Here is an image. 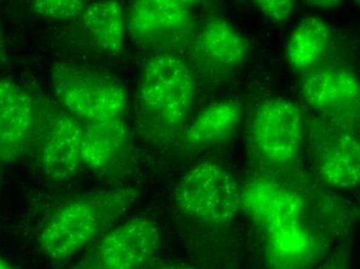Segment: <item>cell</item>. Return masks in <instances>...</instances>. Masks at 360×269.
Returning a JSON list of instances; mask_svg holds the SVG:
<instances>
[{
	"mask_svg": "<svg viewBox=\"0 0 360 269\" xmlns=\"http://www.w3.org/2000/svg\"><path fill=\"white\" fill-rule=\"evenodd\" d=\"M134 201L129 189L96 190L61 204L39 234V250L53 262H65L113 228Z\"/></svg>",
	"mask_w": 360,
	"mask_h": 269,
	"instance_id": "cell-1",
	"label": "cell"
},
{
	"mask_svg": "<svg viewBox=\"0 0 360 269\" xmlns=\"http://www.w3.org/2000/svg\"><path fill=\"white\" fill-rule=\"evenodd\" d=\"M196 98L188 65L173 54L153 56L145 63L139 88L140 109L157 130L172 135L186 126Z\"/></svg>",
	"mask_w": 360,
	"mask_h": 269,
	"instance_id": "cell-2",
	"label": "cell"
},
{
	"mask_svg": "<svg viewBox=\"0 0 360 269\" xmlns=\"http://www.w3.org/2000/svg\"><path fill=\"white\" fill-rule=\"evenodd\" d=\"M51 82L57 103L81 124L124 119L126 89L108 72L75 63H54Z\"/></svg>",
	"mask_w": 360,
	"mask_h": 269,
	"instance_id": "cell-3",
	"label": "cell"
},
{
	"mask_svg": "<svg viewBox=\"0 0 360 269\" xmlns=\"http://www.w3.org/2000/svg\"><path fill=\"white\" fill-rule=\"evenodd\" d=\"M177 209L206 226H228L241 209V191L233 176L219 164L193 167L177 183Z\"/></svg>",
	"mask_w": 360,
	"mask_h": 269,
	"instance_id": "cell-4",
	"label": "cell"
},
{
	"mask_svg": "<svg viewBox=\"0 0 360 269\" xmlns=\"http://www.w3.org/2000/svg\"><path fill=\"white\" fill-rule=\"evenodd\" d=\"M250 138L252 152L261 163L271 168L289 167L304 147L302 111L291 100H264L252 115Z\"/></svg>",
	"mask_w": 360,
	"mask_h": 269,
	"instance_id": "cell-5",
	"label": "cell"
},
{
	"mask_svg": "<svg viewBox=\"0 0 360 269\" xmlns=\"http://www.w3.org/2000/svg\"><path fill=\"white\" fill-rule=\"evenodd\" d=\"M82 124L60 106L41 107L34 152L39 168L54 183L71 181L83 167Z\"/></svg>",
	"mask_w": 360,
	"mask_h": 269,
	"instance_id": "cell-6",
	"label": "cell"
},
{
	"mask_svg": "<svg viewBox=\"0 0 360 269\" xmlns=\"http://www.w3.org/2000/svg\"><path fill=\"white\" fill-rule=\"evenodd\" d=\"M41 114V105L27 89L0 79V164L12 165L34 150Z\"/></svg>",
	"mask_w": 360,
	"mask_h": 269,
	"instance_id": "cell-7",
	"label": "cell"
},
{
	"mask_svg": "<svg viewBox=\"0 0 360 269\" xmlns=\"http://www.w3.org/2000/svg\"><path fill=\"white\" fill-rule=\"evenodd\" d=\"M127 26L138 46L164 49L190 36L192 12L186 2L179 0H139L129 8Z\"/></svg>",
	"mask_w": 360,
	"mask_h": 269,
	"instance_id": "cell-8",
	"label": "cell"
},
{
	"mask_svg": "<svg viewBox=\"0 0 360 269\" xmlns=\"http://www.w3.org/2000/svg\"><path fill=\"white\" fill-rule=\"evenodd\" d=\"M161 244L159 225L137 216L114 226L100 238L96 261L101 269H141L153 261Z\"/></svg>",
	"mask_w": 360,
	"mask_h": 269,
	"instance_id": "cell-9",
	"label": "cell"
},
{
	"mask_svg": "<svg viewBox=\"0 0 360 269\" xmlns=\"http://www.w3.org/2000/svg\"><path fill=\"white\" fill-rule=\"evenodd\" d=\"M269 269H309L320 255V244L304 218L286 221L262 230Z\"/></svg>",
	"mask_w": 360,
	"mask_h": 269,
	"instance_id": "cell-10",
	"label": "cell"
},
{
	"mask_svg": "<svg viewBox=\"0 0 360 269\" xmlns=\"http://www.w3.org/2000/svg\"><path fill=\"white\" fill-rule=\"evenodd\" d=\"M241 209L261 230L290 218L304 216L297 192L269 181H254L241 191Z\"/></svg>",
	"mask_w": 360,
	"mask_h": 269,
	"instance_id": "cell-11",
	"label": "cell"
},
{
	"mask_svg": "<svg viewBox=\"0 0 360 269\" xmlns=\"http://www.w3.org/2000/svg\"><path fill=\"white\" fill-rule=\"evenodd\" d=\"M83 167L98 175L112 173L124 161L129 144L124 119L82 124Z\"/></svg>",
	"mask_w": 360,
	"mask_h": 269,
	"instance_id": "cell-12",
	"label": "cell"
},
{
	"mask_svg": "<svg viewBox=\"0 0 360 269\" xmlns=\"http://www.w3.org/2000/svg\"><path fill=\"white\" fill-rule=\"evenodd\" d=\"M318 174L328 185L348 190L359 185L360 150L356 138L347 133H331L314 146Z\"/></svg>",
	"mask_w": 360,
	"mask_h": 269,
	"instance_id": "cell-13",
	"label": "cell"
},
{
	"mask_svg": "<svg viewBox=\"0 0 360 269\" xmlns=\"http://www.w3.org/2000/svg\"><path fill=\"white\" fill-rule=\"evenodd\" d=\"M302 95L304 102L317 110L344 112L359 105V81L345 70H322L304 79Z\"/></svg>",
	"mask_w": 360,
	"mask_h": 269,
	"instance_id": "cell-14",
	"label": "cell"
},
{
	"mask_svg": "<svg viewBox=\"0 0 360 269\" xmlns=\"http://www.w3.org/2000/svg\"><path fill=\"white\" fill-rule=\"evenodd\" d=\"M240 117V106L233 100L206 107L186 129L184 146L188 150H200L229 141L238 128Z\"/></svg>",
	"mask_w": 360,
	"mask_h": 269,
	"instance_id": "cell-15",
	"label": "cell"
},
{
	"mask_svg": "<svg viewBox=\"0 0 360 269\" xmlns=\"http://www.w3.org/2000/svg\"><path fill=\"white\" fill-rule=\"evenodd\" d=\"M200 52L216 67L234 69L245 61L248 43L245 37L227 20H210L198 38Z\"/></svg>",
	"mask_w": 360,
	"mask_h": 269,
	"instance_id": "cell-16",
	"label": "cell"
},
{
	"mask_svg": "<svg viewBox=\"0 0 360 269\" xmlns=\"http://www.w3.org/2000/svg\"><path fill=\"white\" fill-rule=\"evenodd\" d=\"M81 17L87 34L100 49L111 55L122 51L126 24L122 2H92Z\"/></svg>",
	"mask_w": 360,
	"mask_h": 269,
	"instance_id": "cell-17",
	"label": "cell"
},
{
	"mask_svg": "<svg viewBox=\"0 0 360 269\" xmlns=\"http://www.w3.org/2000/svg\"><path fill=\"white\" fill-rule=\"evenodd\" d=\"M330 39V28L317 17L302 19L290 34L286 56L292 67L309 70L323 58Z\"/></svg>",
	"mask_w": 360,
	"mask_h": 269,
	"instance_id": "cell-18",
	"label": "cell"
},
{
	"mask_svg": "<svg viewBox=\"0 0 360 269\" xmlns=\"http://www.w3.org/2000/svg\"><path fill=\"white\" fill-rule=\"evenodd\" d=\"M89 4L80 0H37L30 4V10L41 18L65 21L82 16Z\"/></svg>",
	"mask_w": 360,
	"mask_h": 269,
	"instance_id": "cell-19",
	"label": "cell"
},
{
	"mask_svg": "<svg viewBox=\"0 0 360 269\" xmlns=\"http://www.w3.org/2000/svg\"><path fill=\"white\" fill-rule=\"evenodd\" d=\"M256 4L265 16L269 17L272 21L280 23L289 18L295 6L294 2L290 0H263L256 1Z\"/></svg>",
	"mask_w": 360,
	"mask_h": 269,
	"instance_id": "cell-20",
	"label": "cell"
},
{
	"mask_svg": "<svg viewBox=\"0 0 360 269\" xmlns=\"http://www.w3.org/2000/svg\"><path fill=\"white\" fill-rule=\"evenodd\" d=\"M6 60H8V51H6V39H4L1 21H0V65H4Z\"/></svg>",
	"mask_w": 360,
	"mask_h": 269,
	"instance_id": "cell-21",
	"label": "cell"
},
{
	"mask_svg": "<svg viewBox=\"0 0 360 269\" xmlns=\"http://www.w3.org/2000/svg\"><path fill=\"white\" fill-rule=\"evenodd\" d=\"M318 269H348L342 262H331V263L325 264L324 266Z\"/></svg>",
	"mask_w": 360,
	"mask_h": 269,
	"instance_id": "cell-22",
	"label": "cell"
},
{
	"mask_svg": "<svg viewBox=\"0 0 360 269\" xmlns=\"http://www.w3.org/2000/svg\"><path fill=\"white\" fill-rule=\"evenodd\" d=\"M160 269H197L191 265H186V264H171V265L162 266Z\"/></svg>",
	"mask_w": 360,
	"mask_h": 269,
	"instance_id": "cell-23",
	"label": "cell"
},
{
	"mask_svg": "<svg viewBox=\"0 0 360 269\" xmlns=\"http://www.w3.org/2000/svg\"><path fill=\"white\" fill-rule=\"evenodd\" d=\"M0 269H16V268L8 260H6V258L0 256Z\"/></svg>",
	"mask_w": 360,
	"mask_h": 269,
	"instance_id": "cell-24",
	"label": "cell"
}]
</instances>
